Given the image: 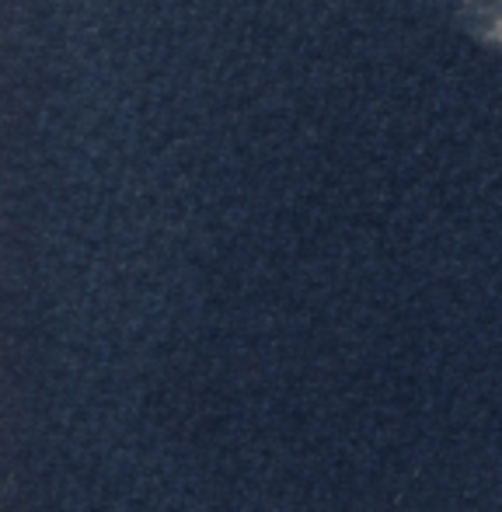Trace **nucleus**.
I'll return each instance as SVG.
<instances>
[{"label": "nucleus", "instance_id": "nucleus-1", "mask_svg": "<svg viewBox=\"0 0 502 512\" xmlns=\"http://www.w3.org/2000/svg\"><path fill=\"white\" fill-rule=\"evenodd\" d=\"M436 4L478 35L502 32V0H436Z\"/></svg>", "mask_w": 502, "mask_h": 512}]
</instances>
